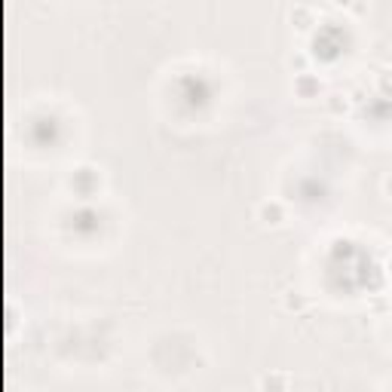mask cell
Here are the masks:
<instances>
[{
    "label": "cell",
    "mask_w": 392,
    "mask_h": 392,
    "mask_svg": "<svg viewBox=\"0 0 392 392\" xmlns=\"http://www.w3.org/2000/svg\"><path fill=\"white\" fill-rule=\"evenodd\" d=\"M294 92H298V98L310 102V98H319V92H322V83H319L316 77H310L307 71H304V74L294 77Z\"/></svg>",
    "instance_id": "obj_1"
},
{
    "label": "cell",
    "mask_w": 392,
    "mask_h": 392,
    "mask_svg": "<svg viewBox=\"0 0 392 392\" xmlns=\"http://www.w3.org/2000/svg\"><path fill=\"white\" fill-rule=\"evenodd\" d=\"M257 215H261V221L267 227H279V224H285V209L279 206V202H264L261 209H257Z\"/></svg>",
    "instance_id": "obj_2"
},
{
    "label": "cell",
    "mask_w": 392,
    "mask_h": 392,
    "mask_svg": "<svg viewBox=\"0 0 392 392\" xmlns=\"http://www.w3.org/2000/svg\"><path fill=\"white\" fill-rule=\"evenodd\" d=\"M291 25H294L298 31H310V28L316 25V13L310 10V6H304V4L294 6V10H291Z\"/></svg>",
    "instance_id": "obj_3"
},
{
    "label": "cell",
    "mask_w": 392,
    "mask_h": 392,
    "mask_svg": "<svg viewBox=\"0 0 392 392\" xmlns=\"http://www.w3.org/2000/svg\"><path fill=\"white\" fill-rule=\"evenodd\" d=\"M325 104H328V111H331V114H343L346 108H350V102H346V95H341V92L328 95V98H325Z\"/></svg>",
    "instance_id": "obj_4"
},
{
    "label": "cell",
    "mask_w": 392,
    "mask_h": 392,
    "mask_svg": "<svg viewBox=\"0 0 392 392\" xmlns=\"http://www.w3.org/2000/svg\"><path fill=\"white\" fill-rule=\"evenodd\" d=\"M377 86H380L383 95H392V68H386V71H383V74L377 77Z\"/></svg>",
    "instance_id": "obj_5"
},
{
    "label": "cell",
    "mask_w": 392,
    "mask_h": 392,
    "mask_svg": "<svg viewBox=\"0 0 392 392\" xmlns=\"http://www.w3.org/2000/svg\"><path fill=\"white\" fill-rule=\"evenodd\" d=\"M288 68L294 71V74H304V71H307V56H291L288 59Z\"/></svg>",
    "instance_id": "obj_6"
},
{
    "label": "cell",
    "mask_w": 392,
    "mask_h": 392,
    "mask_svg": "<svg viewBox=\"0 0 392 392\" xmlns=\"http://www.w3.org/2000/svg\"><path fill=\"white\" fill-rule=\"evenodd\" d=\"M383 187H386V193H389V200H392V175L386 178V184H383Z\"/></svg>",
    "instance_id": "obj_7"
},
{
    "label": "cell",
    "mask_w": 392,
    "mask_h": 392,
    "mask_svg": "<svg viewBox=\"0 0 392 392\" xmlns=\"http://www.w3.org/2000/svg\"><path fill=\"white\" fill-rule=\"evenodd\" d=\"M334 4H337V6H350L353 0H334Z\"/></svg>",
    "instance_id": "obj_8"
}]
</instances>
